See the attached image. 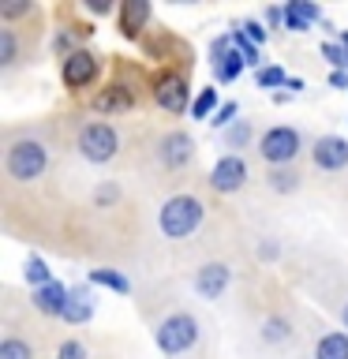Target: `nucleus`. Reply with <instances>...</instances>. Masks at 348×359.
Masks as SVG:
<instances>
[{
  "mask_svg": "<svg viewBox=\"0 0 348 359\" xmlns=\"http://www.w3.org/2000/svg\"><path fill=\"white\" fill-rule=\"evenodd\" d=\"M45 165H49V150H45V142L38 139H8V150H4V176L8 184H34Z\"/></svg>",
  "mask_w": 348,
  "mask_h": 359,
  "instance_id": "1",
  "label": "nucleus"
},
{
  "mask_svg": "<svg viewBox=\"0 0 348 359\" xmlns=\"http://www.w3.org/2000/svg\"><path fill=\"white\" fill-rule=\"evenodd\" d=\"M202 217H206V210H202V202L195 195H173L161 206V232L168 236V240H187L191 232L202 224Z\"/></svg>",
  "mask_w": 348,
  "mask_h": 359,
  "instance_id": "2",
  "label": "nucleus"
},
{
  "mask_svg": "<svg viewBox=\"0 0 348 359\" xmlns=\"http://www.w3.org/2000/svg\"><path fill=\"white\" fill-rule=\"evenodd\" d=\"M154 337H157V348H161L165 355H184L199 341V322H195V314H187V311H173L161 325H157Z\"/></svg>",
  "mask_w": 348,
  "mask_h": 359,
  "instance_id": "3",
  "label": "nucleus"
},
{
  "mask_svg": "<svg viewBox=\"0 0 348 359\" xmlns=\"http://www.w3.org/2000/svg\"><path fill=\"white\" fill-rule=\"evenodd\" d=\"M75 150L83 154L90 165H105L120 150V135H116V128H109V123H83V128H79V139H75Z\"/></svg>",
  "mask_w": 348,
  "mask_h": 359,
  "instance_id": "4",
  "label": "nucleus"
},
{
  "mask_svg": "<svg viewBox=\"0 0 348 359\" xmlns=\"http://www.w3.org/2000/svg\"><path fill=\"white\" fill-rule=\"evenodd\" d=\"M300 150H303V139H300L296 128H269V131L258 135V157H262L266 165L285 168L300 157Z\"/></svg>",
  "mask_w": 348,
  "mask_h": 359,
  "instance_id": "5",
  "label": "nucleus"
},
{
  "mask_svg": "<svg viewBox=\"0 0 348 359\" xmlns=\"http://www.w3.org/2000/svg\"><path fill=\"white\" fill-rule=\"evenodd\" d=\"M243 184H247V161L240 154H229V157H221V161L213 165L210 187L218 191V195H236Z\"/></svg>",
  "mask_w": 348,
  "mask_h": 359,
  "instance_id": "6",
  "label": "nucleus"
},
{
  "mask_svg": "<svg viewBox=\"0 0 348 359\" xmlns=\"http://www.w3.org/2000/svg\"><path fill=\"white\" fill-rule=\"evenodd\" d=\"M157 157H161L165 168L180 172V168H187L195 161V142H191V135H184V131H168L161 139V146H157Z\"/></svg>",
  "mask_w": 348,
  "mask_h": 359,
  "instance_id": "7",
  "label": "nucleus"
},
{
  "mask_svg": "<svg viewBox=\"0 0 348 359\" xmlns=\"http://www.w3.org/2000/svg\"><path fill=\"white\" fill-rule=\"evenodd\" d=\"M229 280H232V269L225 262H206V266L195 269V292L202 299H221L225 288H229Z\"/></svg>",
  "mask_w": 348,
  "mask_h": 359,
  "instance_id": "8",
  "label": "nucleus"
},
{
  "mask_svg": "<svg viewBox=\"0 0 348 359\" xmlns=\"http://www.w3.org/2000/svg\"><path fill=\"white\" fill-rule=\"evenodd\" d=\"M60 75H64V83L72 86V90H79V86H90V79L98 75V56H94V53H86V49L67 53V56H64Z\"/></svg>",
  "mask_w": 348,
  "mask_h": 359,
  "instance_id": "9",
  "label": "nucleus"
},
{
  "mask_svg": "<svg viewBox=\"0 0 348 359\" xmlns=\"http://www.w3.org/2000/svg\"><path fill=\"white\" fill-rule=\"evenodd\" d=\"M154 101H157L165 112L180 116V112L187 109V83H184L180 75H161V79L154 83Z\"/></svg>",
  "mask_w": 348,
  "mask_h": 359,
  "instance_id": "10",
  "label": "nucleus"
},
{
  "mask_svg": "<svg viewBox=\"0 0 348 359\" xmlns=\"http://www.w3.org/2000/svg\"><path fill=\"white\" fill-rule=\"evenodd\" d=\"M311 157H314V165H319L322 172H337V168L348 165V142L337 139V135H322V139L314 142Z\"/></svg>",
  "mask_w": 348,
  "mask_h": 359,
  "instance_id": "11",
  "label": "nucleus"
},
{
  "mask_svg": "<svg viewBox=\"0 0 348 359\" xmlns=\"http://www.w3.org/2000/svg\"><path fill=\"white\" fill-rule=\"evenodd\" d=\"M67 299H72V288H64L60 280H53V285H45V288H34V296H30V303L41 314H56V318L67 311Z\"/></svg>",
  "mask_w": 348,
  "mask_h": 359,
  "instance_id": "12",
  "label": "nucleus"
},
{
  "mask_svg": "<svg viewBox=\"0 0 348 359\" xmlns=\"http://www.w3.org/2000/svg\"><path fill=\"white\" fill-rule=\"evenodd\" d=\"M146 22H150V4L146 0H128V4H120V30L135 38Z\"/></svg>",
  "mask_w": 348,
  "mask_h": 359,
  "instance_id": "13",
  "label": "nucleus"
},
{
  "mask_svg": "<svg viewBox=\"0 0 348 359\" xmlns=\"http://www.w3.org/2000/svg\"><path fill=\"white\" fill-rule=\"evenodd\" d=\"M60 318L72 322V325L90 322V318H94V296H90L86 288H72V299H67V311L60 314Z\"/></svg>",
  "mask_w": 348,
  "mask_h": 359,
  "instance_id": "14",
  "label": "nucleus"
},
{
  "mask_svg": "<svg viewBox=\"0 0 348 359\" xmlns=\"http://www.w3.org/2000/svg\"><path fill=\"white\" fill-rule=\"evenodd\" d=\"M314 359H348V337L344 333H322L314 341Z\"/></svg>",
  "mask_w": 348,
  "mask_h": 359,
  "instance_id": "15",
  "label": "nucleus"
},
{
  "mask_svg": "<svg viewBox=\"0 0 348 359\" xmlns=\"http://www.w3.org/2000/svg\"><path fill=\"white\" fill-rule=\"evenodd\" d=\"M247 60L240 56V49H225V53H218L213 56V75H218V83H232L236 75H240V67H243Z\"/></svg>",
  "mask_w": 348,
  "mask_h": 359,
  "instance_id": "16",
  "label": "nucleus"
},
{
  "mask_svg": "<svg viewBox=\"0 0 348 359\" xmlns=\"http://www.w3.org/2000/svg\"><path fill=\"white\" fill-rule=\"evenodd\" d=\"M288 337H292V322L285 314H266L262 318V341L266 344H285Z\"/></svg>",
  "mask_w": 348,
  "mask_h": 359,
  "instance_id": "17",
  "label": "nucleus"
},
{
  "mask_svg": "<svg viewBox=\"0 0 348 359\" xmlns=\"http://www.w3.org/2000/svg\"><path fill=\"white\" fill-rule=\"evenodd\" d=\"M19 64V38H15V27H0V67H15Z\"/></svg>",
  "mask_w": 348,
  "mask_h": 359,
  "instance_id": "18",
  "label": "nucleus"
},
{
  "mask_svg": "<svg viewBox=\"0 0 348 359\" xmlns=\"http://www.w3.org/2000/svg\"><path fill=\"white\" fill-rule=\"evenodd\" d=\"M0 359H34V348H30V341H22L19 333H8L4 341H0Z\"/></svg>",
  "mask_w": 348,
  "mask_h": 359,
  "instance_id": "19",
  "label": "nucleus"
},
{
  "mask_svg": "<svg viewBox=\"0 0 348 359\" xmlns=\"http://www.w3.org/2000/svg\"><path fill=\"white\" fill-rule=\"evenodd\" d=\"M128 105H131V101H128V94H123L120 86L105 90V94L94 101V109H98V112H120V109H128Z\"/></svg>",
  "mask_w": 348,
  "mask_h": 359,
  "instance_id": "20",
  "label": "nucleus"
},
{
  "mask_svg": "<svg viewBox=\"0 0 348 359\" xmlns=\"http://www.w3.org/2000/svg\"><path fill=\"white\" fill-rule=\"evenodd\" d=\"M22 277H27L34 288H45V285H53V280H49V269H45V262H41L38 255H30V258H27V266H22Z\"/></svg>",
  "mask_w": 348,
  "mask_h": 359,
  "instance_id": "21",
  "label": "nucleus"
},
{
  "mask_svg": "<svg viewBox=\"0 0 348 359\" xmlns=\"http://www.w3.org/2000/svg\"><path fill=\"white\" fill-rule=\"evenodd\" d=\"M90 280H98V285L120 292V296L128 292V277H123V273H112V269H90Z\"/></svg>",
  "mask_w": 348,
  "mask_h": 359,
  "instance_id": "22",
  "label": "nucleus"
},
{
  "mask_svg": "<svg viewBox=\"0 0 348 359\" xmlns=\"http://www.w3.org/2000/svg\"><path fill=\"white\" fill-rule=\"evenodd\" d=\"M266 180H269V187H274V191H296L303 176L300 172H288V168H274Z\"/></svg>",
  "mask_w": 348,
  "mask_h": 359,
  "instance_id": "23",
  "label": "nucleus"
},
{
  "mask_svg": "<svg viewBox=\"0 0 348 359\" xmlns=\"http://www.w3.org/2000/svg\"><path fill=\"white\" fill-rule=\"evenodd\" d=\"M247 142H251V123H247V120L232 123V128L225 131V146H232V150H243Z\"/></svg>",
  "mask_w": 348,
  "mask_h": 359,
  "instance_id": "24",
  "label": "nucleus"
},
{
  "mask_svg": "<svg viewBox=\"0 0 348 359\" xmlns=\"http://www.w3.org/2000/svg\"><path fill=\"white\" fill-rule=\"evenodd\" d=\"M213 109H218V90H199V101H195V109H191L195 120H206Z\"/></svg>",
  "mask_w": 348,
  "mask_h": 359,
  "instance_id": "25",
  "label": "nucleus"
},
{
  "mask_svg": "<svg viewBox=\"0 0 348 359\" xmlns=\"http://www.w3.org/2000/svg\"><path fill=\"white\" fill-rule=\"evenodd\" d=\"M232 45H236V49H240V56H243L247 64H258V49H255V41L247 38L243 30H236V34H232Z\"/></svg>",
  "mask_w": 348,
  "mask_h": 359,
  "instance_id": "26",
  "label": "nucleus"
},
{
  "mask_svg": "<svg viewBox=\"0 0 348 359\" xmlns=\"http://www.w3.org/2000/svg\"><path fill=\"white\" fill-rule=\"evenodd\" d=\"M281 83L288 86V79H285V72H281V67H262V72H258V86H262V90H274V86H281Z\"/></svg>",
  "mask_w": 348,
  "mask_h": 359,
  "instance_id": "27",
  "label": "nucleus"
},
{
  "mask_svg": "<svg viewBox=\"0 0 348 359\" xmlns=\"http://www.w3.org/2000/svg\"><path fill=\"white\" fill-rule=\"evenodd\" d=\"M56 359H86V344L83 341H64L56 348Z\"/></svg>",
  "mask_w": 348,
  "mask_h": 359,
  "instance_id": "28",
  "label": "nucleus"
},
{
  "mask_svg": "<svg viewBox=\"0 0 348 359\" xmlns=\"http://www.w3.org/2000/svg\"><path fill=\"white\" fill-rule=\"evenodd\" d=\"M322 56H326V60H330L333 67H344V64H348L344 45H330V41H326V45H322Z\"/></svg>",
  "mask_w": 348,
  "mask_h": 359,
  "instance_id": "29",
  "label": "nucleus"
},
{
  "mask_svg": "<svg viewBox=\"0 0 348 359\" xmlns=\"http://www.w3.org/2000/svg\"><path fill=\"white\" fill-rule=\"evenodd\" d=\"M236 112H240L236 105H221V109H218V116H213L210 123H213V128H225V131H229V128H232V116H236Z\"/></svg>",
  "mask_w": 348,
  "mask_h": 359,
  "instance_id": "30",
  "label": "nucleus"
},
{
  "mask_svg": "<svg viewBox=\"0 0 348 359\" xmlns=\"http://www.w3.org/2000/svg\"><path fill=\"white\" fill-rule=\"evenodd\" d=\"M34 4H0V19H19V15H30Z\"/></svg>",
  "mask_w": 348,
  "mask_h": 359,
  "instance_id": "31",
  "label": "nucleus"
},
{
  "mask_svg": "<svg viewBox=\"0 0 348 359\" xmlns=\"http://www.w3.org/2000/svg\"><path fill=\"white\" fill-rule=\"evenodd\" d=\"M285 22H288V30H307V19H303L300 11H296V4L285 8Z\"/></svg>",
  "mask_w": 348,
  "mask_h": 359,
  "instance_id": "32",
  "label": "nucleus"
},
{
  "mask_svg": "<svg viewBox=\"0 0 348 359\" xmlns=\"http://www.w3.org/2000/svg\"><path fill=\"white\" fill-rule=\"evenodd\" d=\"M277 251H281L277 240H262V243H258V258H262V262H274Z\"/></svg>",
  "mask_w": 348,
  "mask_h": 359,
  "instance_id": "33",
  "label": "nucleus"
},
{
  "mask_svg": "<svg viewBox=\"0 0 348 359\" xmlns=\"http://www.w3.org/2000/svg\"><path fill=\"white\" fill-rule=\"evenodd\" d=\"M243 34H247V38H251V41H266V30L258 27L255 19H247V22H243Z\"/></svg>",
  "mask_w": 348,
  "mask_h": 359,
  "instance_id": "34",
  "label": "nucleus"
},
{
  "mask_svg": "<svg viewBox=\"0 0 348 359\" xmlns=\"http://www.w3.org/2000/svg\"><path fill=\"white\" fill-rule=\"evenodd\" d=\"M281 19H285V8H266V22H269V27H277Z\"/></svg>",
  "mask_w": 348,
  "mask_h": 359,
  "instance_id": "35",
  "label": "nucleus"
},
{
  "mask_svg": "<svg viewBox=\"0 0 348 359\" xmlns=\"http://www.w3.org/2000/svg\"><path fill=\"white\" fill-rule=\"evenodd\" d=\"M330 83H333V86H348V75H344V72H333Z\"/></svg>",
  "mask_w": 348,
  "mask_h": 359,
  "instance_id": "36",
  "label": "nucleus"
},
{
  "mask_svg": "<svg viewBox=\"0 0 348 359\" xmlns=\"http://www.w3.org/2000/svg\"><path fill=\"white\" fill-rule=\"evenodd\" d=\"M341 322H344V330H348V299L341 303Z\"/></svg>",
  "mask_w": 348,
  "mask_h": 359,
  "instance_id": "37",
  "label": "nucleus"
},
{
  "mask_svg": "<svg viewBox=\"0 0 348 359\" xmlns=\"http://www.w3.org/2000/svg\"><path fill=\"white\" fill-rule=\"evenodd\" d=\"M341 45H344V53H348V34H341Z\"/></svg>",
  "mask_w": 348,
  "mask_h": 359,
  "instance_id": "38",
  "label": "nucleus"
}]
</instances>
